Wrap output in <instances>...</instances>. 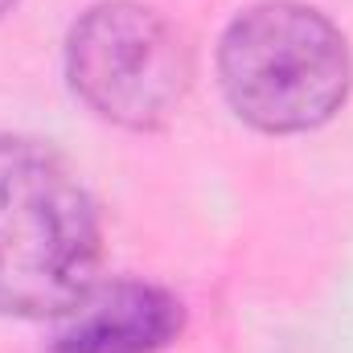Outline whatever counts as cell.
Returning <instances> with one entry per match:
<instances>
[{"label":"cell","mask_w":353,"mask_h":353,"mask_svg":"<svg viewBox=\"0 0 353 353\" xmlns=\"http://www.w3.org/2000/svg\"><path fill=\"white\" fill-rule=\"evenodd\" d=\"M103 230L70 165L21 136H0V312L66 316L99 275Z\"/></svg>","instance_id":"1"},{"label":"cell","mask_w":353,"mask_h":353,"mask_svg":"<svg viewBox=\"0 0 353 353\" xmlns=\"http://www.w3.org/2000/svg\"><path fill=\"white\" fill-rule=\"evenodd\" d=\"M226 103L259 132H308L329 123L353 83L341 29L296 0L247 8L218 46Z\"/></svg>","instance_id":"2"},{"label":"cell","mask_w":353,"mask_h":353,"mask_svg":"<svg viewBox=\"0 0 353 353\" xmlns=\"http://www.w3.org/2000/svg\"><path fill=\"white\" fill-rule=\"evenodd\" d=\"M66 74L94 115L152 132L165 128L193 83V54L169 17L136 0L83 12L66 41Z\"/></svg>","instance_id":"3"},{"label":"cell","mask_w":353,"mask_h":353,"mask_svg":"<svg viewBox=\"0 0 353 353\" xmlns=\"http://www.w3.org/2000/svg\"><path fill=\"white\" fill-rule=\"evenodd\" d=\"M185 308L173 292L140 279L90 288L66 312L46 353H161L181 337Z\"/></svg>","instance_id":"4"},{"label":"cell","mask_w":353,"mask_h":353,"mask_svg":"<svg viewBox=\"0 0 353 353\" xmlns=\"http://www.w3.org/2000/svg\"><path fill=\"white\" fill-rule=\"evenodd\" d=\"M12 4H17V0H0V17H4V12H8Z\"/></svg>","instance_id":"5"}]
</instances>
